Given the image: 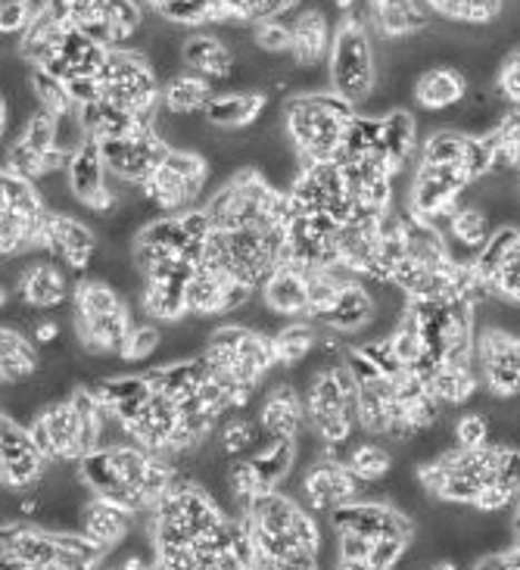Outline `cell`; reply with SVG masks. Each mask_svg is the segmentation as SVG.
<instances>
[{"mask_svg":"<svg viewBox=\"0 0 520 570\" xmlns=\"http://www.w3.org/2000/svg\"><path fill=\"white\" fill-rule=\"evenodd\" d=\"M334 7H337V10H352V7H355V0H334Z\"/></svg>","mask_w":520,"mask_h":570,"instance_id":"cell-57","label":"cell"},{"mask_svg":"<svg viewBox=\"0 0 520 570\" xmlns=\"http://www.w3.org/2000/svg\"><path fill=\"white\" fill-rule=\"evenodd\" d=\"M144 318L156 324H181L190 318L187 312V284H171V281H144L138 293Z\"/></svg>","mask_w":520,"mask_h":570,"instance_id":"cell-38","label":"cell"},{"mask_svg":"<svg viewBox=\"0 0 520 570\" xmlns=\"http://www.w3.org/2000/svg\"><path fill=\"white\" fill-rule=\"evenodd\" d=\"M78 474L85 480L88 493L119 502L125 509L147 514L156 502L184 480L181 468L169 455L138 443L100 446L78 462Z\"/></svg>","mask_w":520,"mask_h":570,"instance_id":"cell-1","label":"cell"},{"mask_svg":"<svg viewBox=\"0 0 520 570\" xmlns=\"http://www.w3.org/2000/svg\"><path fill=\"white\" fill-rule=\"evenodd\" d=\"M66 178H69V190L76 197V206L88 209L94 216H112L122 200L116 197V190L109 185V169L100 154V144L88 138L78 150L69 156L66 166Z\"/></svg>","mask_w":520,"mask_h":570,"instance_id":"cell-19","label":"cell"},{"mask_svg":"<svg viewBox=\"0 0 520 570\" xmlns=\"http://www.w3.org/2000/svg\"><path fill=\"white\" fill-rule=\"evenodd\" d=\"M296 455H300V446H296V440H291V436L268 440V446L249 455V462H253L256 474H259L262 493L284 490L291 483L293 468H296Z\"/></svg>","mask_w":520,"mask_h":570,"instance_id":"cell-39","label":"cell"},{"mask_svg":"<svg viewBox=\"0 0 520 570\" xmlns=\"http://www.w3.org/2000/svg\"><path fill=\"white\" fill-rule=\"evenodd\" d=\"M3 568L13 570H91L107 564V552L81 530H47L29 521H3Z\"/></svg>","mask_w":520,"mask_h":570,"instance_id":"cell-3","label":"cell"},{"mask_svg":"<svg viewBox=\"0 0 520 570\" xmlns=\"http://www.w3.org/2000/svg\"><path fill=\"white\" fill-rule=\"evenodd\" d=\"M477 371L490 400H520V331L483 324L477 331Z\"/></svg>","mask_w":520,"mask_h":570,"instance_id":"cell-13","label":"cell"},{"mask_svg":"<svg viewBox=\"0 0 520 570\" xmlns=\"http://www.w3.org/2000/svg\"><path fill=\"white\" fill-rule=\"evenodd\" d=\"M62 334V327L53 318H41V322L35 324V343L38 346H50V343H57Z\"/></svg>","mask_w":520,"mask_h":570,"instance_id":"cell-55","label":"cell"},{"mask_svg":"<svg viewBox=\"0 0 520 570\" xmlns=\"http://www.w3.org/2000/svg\"><path fill=\"white\" fill-rule=\"evenodd\" d=\"M253 296H256L253 287L215 272L209 265H199L187 284V312H190V318L230 315V312H241Z\"/></svg>","mask_w":520,"mask_h":570,"instance_id":"cell-21","label":"cell"},{"mask_svg":"<svg viewBox=\"0 0 520 570\" xmlns=\"http://www.w3.org/2000/svg\"><path fill=\"white\" fill-rule=\"evenodd\" d=\"M262 299L277 318H306L308 315V272L300 265L284 263L272 278L262 284Z\"/></svg>","mask_w":520,"mask_h":570,"instance_id":"cell-32","label":"cell"},{"mask_svg":"<svg viewBox=\"0 0 520 570\" xmlns=\"http://www.w3.org/2000/svg\"><path fill=\"white\" fill-rule=\"evenodd\" d=\"M69 88V97L76 107H85V104H94V100H104V81L100 76H76L66 81Z\"/></svg>","mask_w":520,"mask_h":570,"instance_id":"cell-54","label":"cell"},{"mask_svg":"<svg viewBox=\"0 0 520 570\" xmlns=\"http://www.w3.org/2000/svg\"><path fill=\"white\" fill-rule=\"evenodd\" d=\"M474 178L468 175L464 166H452V163H430V159H421L414 163L412 181H409V197H405V206L414 218L421 222H440L443 216H449L455 206L461 203V197L471 190Z\"/></svg>","mask_w":520,"mask_h":570,"instance_id":"cell-12","label":"cell"},{"mask_svg":"<svg viewBox=\"0 0 520 570\" xmlns=\"http://www.w3.org/2000/svg\"><path fill=\"white\" fill-rule=\"evenodd\" d=\"M135 518H138V511L125 509V505L109 502V499H100V495H91L81 505L78 530L91 542H97L109 556V552H116L135 533Z\"/></svg>","mask_w":520,"mask_h":570,"instance_id":"cell-25","label":"cell"},{"mask_svg":"<svg viewBox=\"0 0 520 570\" xmlns=\"http://www.w3.org/2000/svg\"><path fill=\"white\" fill-rule=\"evenodd\" d=\"M303 3H306V0H281V19L300 13V10H303Z\"/></svg>","mask_w":520,"mask_h":570,"instance_id":"cell-56","label":"cell"},{"mask_svg":"<svg viewBox=\"0 0 520 570\" xmlns=\"http://www.w3.org/2000/svg\"><path fill=\"white\" fill-rule=\"evenodd\" d=\"M377 322V299L362 278H350L340 287L337 299L331 303L327 312H322L315 318V327L322 331H334L340 337H350V334H365L371 324Z\"/></svg>","mask_w":520,"mask_h":570,"instance_id":"cell-23","label":"cell"},{"mask_svg":"<svg viewBox=\"0 0 520 570\" xmlns=\"http://www.w3.org/2000/svg\"><path fill=\"white\" fill-rule=\"evenodd\" d=\"M16 296L31 312H50L60 308L69 296V281L57 263H31L16 278Z\"/></svg>","mask_w":520,"mask_h":570,"instance_id":"cell-30","label":"cell"},{"mask_svg":"<svg viewBox=\"0 0 520 570\" xmlns=\"http://www.w3.org/2000/svg\"><path fill=\"white\" fill-rule=\"evenodd\" d=\"M215 97V85L194 72H178L163 81V109L175 116H203Z\"/></svg>","mask_w":520,"mask_h":570,"instance_id":"cell-40","label":"cell"},{"mask_svg":"<svg viewBox=\"0 0 520 570\" xmlns=\"http://www.w3.org/2000/svg\"><path fill=\"white\" fill-rule=\"evenodd\" d=\"M50 462L45 452L35 446L31 431L26 421L3 412V428H0V474H3V490L10 493H26L38 490L47 478Z\"/></svg>","mask_w":520,"mask_h":570,"instance_id":"cell-17","label":"cell"},{"mask_svg":"<svg viewBox=\"0 0 520 570\" xmlns=\"http://www.w3.org/2000/svg\"><path fill=\"white\" fill-rule=\"evenodd\" d=\"M381 135H383L381 116L355 112V119L350 122L346 135H343V144H340L337 163H346V159H359V156L381 154V150H383Z\"/></svg>","mask_w":520,"mask_h":570,"instance_id":"cell-44","label":"cell"},{"mask_svg":"<svg viewBox=\"0 0 520 570\" xmlns=\"http://www.w3.org/2000/svg\"><path fill=\"white\" fill-rule=\"evenodd\" d=\"M154 13L178 29H203L222 22L218 0H166Z\"/></svg>","mask_w":520,"mask_h":570,"instance_id":"cell-46","label":"cell"},{"mask_svg":"<svg viewBox=\"0 0 520 570\" xmlns=\"http://www.w3.org/2000/svg\"><path fill=\"white\" fill-rule=\"evenodd\" d=\"M29 85H31V97L38 100V107H45L50 116H62V112L76 109L72 97H69V88H66V81L57 76H50L47 69L31 66Z\"/></svg>","mask_w":520,"mask_h":570,"instance_id":"cell-47","label":"cell"},{"mask_svg":"<svg viewBox=\"0 0 520 570\" xmlns=\"http://www.w3.org/2000/svg\"><path fill=\"white\" fill-rule=\"evenodd\" d=\"M334 533H362L371 540H405L414 542V518L405 509L383 499H352L346 505L327 511Z\"/></svg>","mask_w":520,"mask_h":570,"instance_id":"cell-16","label":"cell"},{"mask_svg":"<svg viewBox=\"0 0 520 570\" xmlns=\"http://www.w3.org/2000/svg\"><path fill=\"white\" fill-rule=\"evenodd\" d=\"M100 81H104V97L116 107L156 122V112L163 107V78L156 76L154 62L144 50L109 47Z\"/></svg>","mask_w":520,"mask_h":570,"instance_id":"cell-10","label":"cell"},{"mask_svg":"<svg viewBox=\"0 0 520 570\" xmlns=\"http://www.w3.org/2000/svg\"><path fill=\"white\" fill-rule=\"evenodd\" d=\"M496 91L502 94L508 107H520V45L508 50L502 62H499V72H496Z\"/></svg>","mask_w":520,"mask_h":570,"instance_id":"cell-52","label":"cell"},{"mask_svg":"<svg viewBox=\"0 0 520 570\" xmlns=\"http://www.w3.org/2000/svg\"><path fill=\"white\" fill-rule=\"evenodd\" d=\"M355 112L359 109L352 107L346 97L331 91V88L293 94V97H287V104L281 107L284 131L291 138L293 150L303 159V166L337 159L343 135L355 119Z\"/></svg>","mask_w":520,"mask_h":570,"instance_id":"cell-4","label":"cell"},{"mask_svg":"<svg viewBox=\"0 0 520 570\" xmlns=\"http://www.w3.org/2000/svg\"><path fill=\"white\" fill-rule=\"evenodd\" d=\"M41 368L38 350L16 324H3L0 331V374H3V386L29 384L31 377Z\"/></svg>","mask_w":520,"mask_h":570,"instance_id":"cell-37","label":"cell"},{"mask_svg":"<svg viewBox=\"0 0 520 570\" xmlns=\"http://www.w3.org/2000/svg\"><path fill=\"white\" fill-rule=\"evenodd\" d=\"M253 41L259 47V53L265 57H291L293 47V26L281 16L262 19L253 26Z\"/></svg>","mask_w":520,"mask_h":570,"instance_id":"cell-49","label":"cell"},{"mask_svg":"<svg viewBox=\"0 0 520 570\" xmlns=\"http://www.w3.org/2000/svg\"><path fill=\"white\" fill-rule=\"evenodd\" d=\"M287 197L293 203V213H308V216L327 213L337 218L340 225H346L359 213V203L352 200L337 159L303 166L300 175L293 178V185L287 187Z\"/></svg>","mask_w":520,"mask_h":570,"instance_id":"cell-14","label":"cell"},{"mask_svg":"<svg viewBox=\"0 0 520 570\" xmlns=\"http://www.w3.org/2000/svg\"><path fill=\"white\" fill-rule=\"evenodd\" d=\"M259 424L265 431V440H284V436L296 440L303 428H308L306 396L291 381H277L262 396Z\"/></svg>","mask_w":520,"mask_h":570,"instance_id":"cell-24","label":"cell"},{"mask_svg":"<svg viewBox=\"0 0 520 570\" xmlns=\"http://www.w3.org/2000/svg\"><path fill=\"white\" fill-rule=\"evenodd\" d=\"M163 343H166V331H163V324L156 322H138L135 327H131V334H128V340H125L122 346V362H147L150 355H156L159 350H163Z\"/></svg>","mask_w":520,"mask_h":570,"instance_id":"cell-48","label":"cell"},{"mask_svg":"<svg viewBox=\"0 0 520 570\" xmlns=\"http://www.w3.org/2000/svg\"><path fill=\"white\" fill-rule=\"evenodd\" d=\"M244 524L253 542V568L312 570L322 564V530L303 499L287 490L256 495L244 509Z\"/></svg>","mask_w":520,"mask_h":570,"instance_id":"cell-2","label":"cell"},{"mask_svg":"<svg viewBox=\"0 0 520 570\" xmlns=\"http://www.w3.org/2000/svg\"><path fill=\"white\" fill-rule=\"evenodd\" d=\"M72 324H76V343L81 353L91 358L122 355V346L135 318L125 296L109 281L85 278L72 287Z\"/></svg>","mask_w":520,"mask_h":570,"instance_id":"cell-7","label":"cell"},{"mask_svg":"<svg viewBox=\"0 0 520 570\" xmlns=\"http://www.w3.org/2000/svg\"><path fill=\"white\" fill-rule=\"evenodd\" d=\"M199 353L206 355L215 377L228 381L237 390L244 409L256 396L262 381L272 374V368H277L272 334H262L259 327H249L244 322H228L213 327L203 340Z\"/></svg>","mask_w":520,"mask_h":570,"instance_id":"cell-5","label":"cell"},{"mask_svg":"<svg viewBox=\"0 0 520 570\" xmlns=\"http://www.w3.org/2000/svg\"><path fill=\"white\" fill-rule=\"evenodd\" d=\"M234 66H237V53L230 50V45L215 35V31H194L184 38V69L203 76L206 81L218 85H228L234 76Z\"/></svg>","mask_w":520,"mask_h":570,"instance_id":"cell-28","label":"cell"},{"mask_svg":"<svg viewBox=\"0 0 520 570\" xmlns=\"http://www.w3.org/2000/svg\"><path fill=\"white\" fill-rule=\"evenodd\" d=\"M66 35V22L53 13V7H38L31 16L29 29L19 35V57L29 66H47L60 53V41Z\"/></svg>","mask_w":520,"mask_h":570,"instance_id":"cell-35","label":"cell"},{"mask_svg":"<svg viewBox=\"0 0 520 570\" xmlns=\"http://www.w3.org/2000/svg\"><path fill=\"white\" fill-rule=\"evenodd\" d=\"M452 436H455V446L474 449L490 443L492 440V417L490 412L483 409H474V412H464L461 417L452 421Z\"/></svg>","mask_w":520,"mask_h":570,"instance_id":"cell-50","label":"cell"},{"mask_svg":"<svg viewBox=\"0 0 520 570\" xmlns=\"http://www.w3.org/2000/svg\"><path fill=\"white\" fill-rule=\"evenodd\" d=\"M265 109H268L265 91H222L209 100L203 116L215 131H244L253 122H259Z\"/></svg>","mask_w":520,"mask_h":570,"instance_id":"cell-33","label":"cell"},{"mask_svg":"<svg viewBox=\"0 0 520 570\" xmlns=\"http://www.w3.org/2000/svg\"><path fill=\"white\" fill-rule=\"evenodd\" d=\"M284 263H287V225H275V228H234V232L213 228L206 240L203 265L241 281L253 291H262V284Z\"/></svg>","mask_w":520,"mask_h":570,"instance_id":"cell-6","label":"cell"},{"mask_svg":"<svg viewBox=\"0 0 520 570\" xmlns=\"http://www.w3.org/2000/svg\"><path fill=\"white\" fill-rule=\"evenodd\" d=\"M428 13H436L445 22L459 26H477L490 29L506 13V0H421Z\"/></svg>","mask_w":520,"mask_h":570,"instance_id":"cell-41","label":"cell"},{"mask_svg":"<svg viewBox=\"0 0 520 570\" xmlns=\"http://www.w3.org/2000/svg\"><path fill=\"white\" fill-rule=\"evenodd\" d=\"M474 272L490 299L520 306V225H502L492 232L474 259Z\"/></svg>","mask_w":520,"mask_h":570,"instance_id":"cell-18","label":"cell"},{"mask_svg":"<svg viewBox=\"0 0 520 570\" xmlns=\"http://www.w3.org/2000/svg\"><path fill=\"white\" fill-rule=\"evenodd\" d=\"M383 125V154L390 159V166L396 175L412 166L418 154H421V138H418V119H414V112L409 109H390L386 116H381Z\"/></svg>","mask_w":520,"mask_h":570,"instance_id":"cell-36","label":"cell"},{"mask_svg":"<svg viewBox=\"0 0 520 570\" xmlns=\"http://www.w3.org/2000/svg\"><path fill=\"white\" fill-rule=\"evenodd\" d=\"M365 22L381 41H402L430 26L421 0H365Z\"/></svg>","mask_w":520,"mask_h":570,"instance_id":"cell-27","label":"cell"},{"mask_svg":"<svg viewBox=\"0 0 520 570\" xmlns=\"http://www.w3.org/2000/svg\"><path fill=\"white\" fill-rule=\"evenodd\" d=\"M306 421L308 431L318 433L324 455H337L334 449L350 443L359 424V384L352 371L343 365V355L334 365H324L308 374L306 381Z\"/></svg>","mask_w":520,"mask_h":570,"instance_id":"cell-8","label":"cell"},{"mask_svg":"<svg viewBox=\"0 0 520 570\" xmlns=\"http://www.w3.org/2000/svg\"><path fill=\"white\" fill-rule=\"evenodd\" d=\"M367 493V483L355 478L346 459L340 455H318L308 464V471L300 480V499L308 511H334L352 499H362Z\"/></svg>","mask_w":520,"mask_h":570,"instance_id":"cell-20","label":"cell"},{"mask_svg":"<svg viewBox=\"0 0 520 570\" xmlns=\"http://www.w3.org/2000/svg\"><path fill=\"white\" fill-rule=\"evenodd\" d=\"M265 431H262L259 421H249L244 415H228L218 431H215V452L225 459V462H234V459H244V455H253V446L259 443Z\"/></svg>","mask_w":520,"mask_h":570,"instance_id":"cell-43","label":"cell"},{"mask_svg":"<svg viewBox=\"0 0 520 570\" xmlns=\"http://www.w3.org/2000/svg\"><path fill=\"white\" fill-rule=\"evenodd\" d=\"M468 91H471L468 72H464L461 66H449V62L421 69L412 85L414 104L424 109V112H449V109H459L461 104H464Z\"/></svg>","mask_w":520,"mask_h":570,"instance_id":"cell-26","label":"cell"},{"mask_svg":"<svg viewBox=\"0 0 520 570\" xmlns=\"http://www.w3.org/2000/svg\"><path fill=\"white\" fill-rule=\"evenodd\" d=\"M327 81L331 91L346 97L352 107L362 109L367 97L377 91V50H374V31L367 29L365 16H343L334 29V45L327 57Z\"/></svg>","mask_w":520,"mask_h":570,"instance_id":"cell-9","label":"cell"},{"mask_svg":"<svg viewBox=\"0 0 520 570\" xmlns=\"http://www.w3.org/2000/svg\"><path fill=\"white\" fill-rule=\"evenodd\" d=\"M359 350L381 368V374L386 377H399V374H405V365H402V358H399L396 346H393V340L390 334H383V337H371V340H362L359 343Z\"/></svg>","mask_w":520,"mask_h":570,"instance_id":"cell-51","label":"cell"},{"mask_svg":"<svg viewBox=\"0 0 520 570\" xmlns=\"http://www.w3.org/2000/svg\"><path fill=\"white\" fill-rule=\"evenodd\" d=\"M97 144H100L109 178L131 187L147 185V178L171 154V144L156 131V125H147V128H140L135 135H125V138H107L97 140Z\"/></svg>","mask_w":520,"mask_h":570,"instance_id":"cell-15","label":"cell"},{"mask_svg":"<svg viewBox=\"0 0 520 570\" xmlns=\"http://www.w3.org/2000/svg\"><path fill=\"white\" fill-rule=\"evenodd\" d=\"M150 384L159 393H166L169 400H187L203 390V384L213 377V368L206 362V355H184V358H171V362H163L156 368L147 371Z\"/></svg>","mask_w":520,"mask_h":570,"instance_id":"cell-34","label":"cell"},{"mask_svg":"<svg viewBox=\"0 0 520 570\" xmlns=\"http://www.w3.org/2000/svg\"><path fill=\"white\" fill-rule=\"evenodd\" d=\"M293 26V47L291 57L300 69H318L322 62L331 57V45H334V35H331V22L324 16L322 7H306L291 19Z\"/></svg>","mask_w":520,"mask_h":570,"instance_id":"cell-31","label":"cell"},{"mask_svg":"<svg viewBox=\"0 0 520 570\" xmlns=\"http://www.w3.org/2000/svg\"><path fill=\"white\" fill-rule=\"evenodd\" d=\"M97 247H100V240H97V234H94V228L85 218L50 209L45 253H50L53 259H60L72 272H88L94 259H97Z\"/></svg>","mask_w":520,"mask_h":570,"instance_id":"cell-22","label":"cell"},{"mask_svg":"<svg viewBox=\"0 0 520 570\" xmlns=\"http://www.w3.org/2000/svg\"><path fill=\"white\" fill-rule=\"evenodd\" d=\"M272 340H275L277 365L296 368V365H303L308 355L315 353V346H318V327L308 322V318H296V322L277 327Z\"/></svg>","mask_w":520,"mask_h":570,"instance_id":"cell-42","label":"cell"},{"mask_svg":"<svg viewBox=\"0 0 520 570\" xmlns=\"http://www.w3.org/2000/svg\"><path fill=\"white\" fill-rule=\"evenodd\" d=\"M91 386L97 400L104 402V409L112 417H119L125 428L140 415V409L154 396V384H150L147 371H140V374H104Z\"/></svg>","mask_w":520,"mask_h":570,"instance_id":"cell-29","label":"cell"},{"mask_svg":"<svg viewBox=\"0 0 520 570\" xmlns=\"http://www.w3.org/2000/svg\"><path fill=\"white\" fill-rule=\"evenodd\" d=\"M35 0H0V29L10 38H19L22 31L29 29L31 16H35Z\"/></svg>","mask_w":520,"mask_h":570,"instance_id":"cell-53","label":"cell"},{"mask_svg":"<svg viewBox=\"0 0 520 570\" xmlns=\"http://www.w3.org/2000/svg\"><path fill=\"white\" fill-rule=\"evenodd\" d=\"M346 464L355 471V478L374 487V483H383V480L393 474V452L374 440H365V443H355L346 452Z\"/></svg>","mask_w":520,"mask_h":570,"instance_id":"cell-45","label":"cell"},{"mask_svg":"<svg viewBox=\"0 0 520 570\" xmlns=\"http://www.w3.org/2000/svg\"><path fill=\"white\" fill-rule=\"evenodd\" d=\"M213 178V163L199 150H181L171 147V154L163 159V166L140 187L144 197L154 203L156 213H184L199 206V197Z\"/></svg>","mask_w":520,"mask_h":570,"instance_id":"cell-11","label":"cell"}]
</instances>
